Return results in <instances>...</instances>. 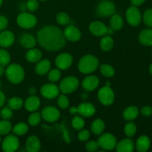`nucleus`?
Segmentation results:
<instances>
[{
  "mask_svg": "<svg viewBox=\"0 0 152 152\" xmlns=\"http://www.w3.org/2000/svg\"><path fill=\"white\" fill-rule=\"evenodd\" d=\"M26 59L30 62H37L42 58V52L38 49H31L26 53Z\"/></svg>",
  "mask_w": 152,
  "mask_h": 152,
  "instance_id": "28",
  "label": "nucleus"
},
{
  "mask_svg": "<svg viewBox=\"0 0 152 152\" xmlns=\"http://www.w3.org/2000/svg\"><path fill=\"white\" fill-rule=\"evenodd\" d=\"M26 150L29 152H37L41 148V143L39 138L36 136H31L27 139L25 144Z\"/></svg>",
  "mask_w": 152,
  "mask_h": 152,
  "instance_id": "19",
  "label": "nucleus"
},
{
  "mask_svg": "<svg viewBox=\"0 0 152 152\" xmlns=\"http://www.w3.org/2000/svg\"><path fill=\"white\" fill-rule=\"evenodd\" d=\"M114 31L111 28V27L107 28V34H108V35H112V34H114Z\"/></svg>",
  "mask_w": 152,
  "mask_h": 152,
  "instance_id": "53",
  "label": "nucleus"
},
{
  "mask_svg": "<svg viewBox=\"0 0 152 152\" xmlns=\"http://www.w3.org/2000/svg\"><path fill=\"white\" fill-rule=\"evenodd\" d=\"M12 130L11 123L7 120H4L0 121V135L4 136V135L8 134Z\"/></svg>",
  "mask_w": 152,
  "mask_h": 152,
  "instance_id": "32",
  "label": "nucleus"
},
{
  "mask_svg": "<svg viewBox=\"0 0 152 152\" xmlns=\"http://www.w3.org/2000/svg\"><path fill=\"white\" fill-rule=\"evenodd\" d=\"M61 73L59 70L58 69H53L49 72L48 74V80L52 83L57 82L60 79Z\"/></svg>",
  "mask_w": 152,
  "mask_h": 152,
  "instance_id": "41",
  "label": "nucleus"
},
{
  "mask_svg": "<svg viewBox=\"0 0 152 152\" xmlns=\"http://www.w3.org/2000/svg\"><path fill=\"white\" fill-rule=\"evenodd\" d=\"M79 86V80L74 77H68L62 80L59 84V90L64 94L75 91Z\"/></svg>",
  "mask_w": 152,
  "mask_h": 152,
  "instance_id": "5",
  "label": "nucleus"
},
{
  "mask_svg": "<svg viewBox=\"0 0 152 152\" xmlns=\"http://www.w3.org/2000/svg\"><path fill=\"white\" fill-rule=\"evenodd\" d=\"M41 121V115L39 112H34L28 117V123L31 126H36L39 125Z\"/></svg>",
  "mask_w": 152,
  "mask_h": 152,
  "instance_id": "36",
  "label": "nucleus"
},
{
  "mask_svg": "<svg viewBox=\"0 0 152 152\" xmlns=\"http://www.w3.org/2000/svg\"><path fill=\"white\" fill-rule=\"evenodd\" d=\"M5 75L9 82L13 84H19L25 77V71L22 67L18 64H12L5 70Z\"/></svg>",
  "mask_w": 152,
  "mask_h": 152,
  "instance_id": "3",
  "label": "nucleus"
},
{
  "mask_svg": "<svg viewBox=\"0 0 152 152\" xmlns=\"http://www.w3.org/2000/svg\"><path fill=\"white\" fill-rule=\"evenodd\" d=\"M100 72L104 77H108V78L114 77V74H115V71H114V68L112 66H111V65H107V64L101 65Z\"/></svg>",
  "mask_w": 152,
  "mask_h": 152,
  "instance_id": "33",
  "label": "nucleus"
},
{
  "mask_svg": "<svg viewBox=\"0 0 152 152\" xmlns=\"http://www.w3.org/2000/svg\"><path fill=\"white\" fill-rule=\"evenodd\" d=\"M1 137H0V142H1Z\"/></svg>",
  "mask_w": 152,
  "mask_h": 152,
  "instance_id": "57",
  "label": "nucleus"
},
{
  "mask_svg": "<svg viewBox=\"0 0 152 152\" xmlns=\"http://www.w3.org/2000/svg\"><path fill=\"white\" fill-rule=\"evenodd\" d=\"M42 117L48 123H53L56 121L60 117L59 110L53 106H48L42 111Z\"/></svg>",
  "mask_w": 152,
  "mask_h": 152,
  "instance_id": "11",
  "label": "nucleus"
},
{
  "mask_svg": "<svg viewBox=\"0 0 152 152\" xmlns=\"http://www.w3.org/2000/svg\"><path fill=\"white\" fill-rule=\"evenodd\" d=\"M28 131V125L24 123H19L14 126L13 129V132L14 134L18 135V136H22V135L25 134Z\"/></svg>",
  "mask_w": 152,
  "mask_h": 152,
  "instance_id": "31",
  "label": "nucleus"
},
{
  "mask_svg": "<svg viewBox=\"0 0 152 152\" xmlns=\"http://www.w3.org/2000/svg\"><path fill=\"white\" fill-rule=\"evenodd\" d=\"M0 116H1V118L3 120H8L9 119H10L13 116V111L12 109L10 107H5V108H3L0 111Z\"/></svg>",
  "mask_w": 152,
  "mask_h": 152,
  "instance_id": "43",
  "label": "nucleus"
},
{
  "mask_svg": "<svg viewBox=\"0 0 152 152\" xmlns=\"http://www.w3.org/2000/svg\"><path fill=\"white\" fill-rule=\"evenodd\" d=\"M37 40L40 45L49 51H56L65 44V37L59 28L53 25L43 27L37 33Z\"/></svg>",
  "mask_w": 152,
  "mask_h": 152,
  "instance_id": "1",
  "label": "nucleus"
},
{
  "mask_svg": "<svg viewBox=\"0 0 152 152\" xmlns=\"http://www.w3.org/2000/svg\"><path fill=\"white\" fill-rule=\"evenodd\" d=\"M116 149L118 152H132L134 149V145L130 139H124L117 143Z\"/></svg>",
  "mask_w": 152,
  "mask_h": 152,
  "instance_id": "20",
  "label": "nucleus"
},
{
  "mask_svg": "<svg viewBox=\"0 0 152 152\" xmlns=\"http://www.w3.org/2000/svg\"><path fill=\"white\" fill-rule=\"evenodd\" d=\"M2 2H3V0H0V7H1V5L2 4Z\"/></svg>",
  "mask_w": 152,
  "mask_h": 152,
  "instance_id": "56",
  "label": "nucleus"
},
{
  "mask_svg": "<svg viewBox=\"0 0 152 152\" xmlns=\"http://www.w3.org/2000/svg\"><path fill=\"white\" fill-rule=\"evenodd\" d=\"M139 41L141 44L145 46L152 45V29L148 28L140 32L139 35Z\"/></svg>",
  "mask_w": 152,
  "mask_h": 152,
  "instance_id": "24",
  "label": "nucleus"
},
{
  "mask_svg": "<svg viewBox=\"0 0 152 152\" xmlns=\"http://www.w3.org/2000/svg\"><path fill=\"white\" fill-rule=\"evenodd\" d=\"M16 21H17V24L19 25V26L22 28H25V29H31V28H34L37 23V18L34 15L25 13V12L21 13L17 16Z\"/></svg>",
  "mask_w": 152,
  "mask_h": 152,
  "instance_id": "7",
  "label": "nucleus"
},
{
  "mask_svg": "<svg viewBox=\"0 0 152 152\" xmlns=\"http://www.w3.org/2000/svg\"><path fill=\"white\" fill-rule=\"evenodd\" d=\"M10 62V56L8 52L4 49H0V65L7 66Z\"/></svg>",
  "mask_w": 152,
  "mask_h": 152,
  "instance_id": "35",
  "label": "nucleus"
},
{
  "mask_svg": "<svg viewBox=\"0 0 152 152\" xmlns=\"http://www.w3.org/2000/svg\"><path fill=\"white\" fill-rule=\"evenodd\" d=\"M96 14L101 17H108L112 16L116 12V7L114 3L108 0H104L99 2L96 7Z\"/></svg>",
  "mask_w": 152,
  "mask_h": 152,
  "instance_id": "4",
  "label": "nucleus"
},
{
  "mask_svg": "<svg viewBox=\"0 0 152 152\" xmlns=\"http://www.w3.org/2000/svg\"><path fill=\"white\" fill-rule=\"evenodd\" d=\"M57 103L59 108H62V109H65V108H67L69 106V99L63 94H61L59 96Z\"/></svg>",
  "mask_w": 152,
  "mask_h": 152,
  "instance_id": "40",
  "label": "nucleus"
},
{
  "mask_svg": "<svg viewBox=\"0 0 152 152\" xmlns=\"http://www.w3.org/2000/svg\"><path fill=\"white\" fill-rule=\"evenodd\" d=\"M138 115H139V110L135 106L128 107L127 108L125 109L123 114V118L127 121L134 120L138 117Z\"/></svg>",
  "mask_w": 152,
  "mask_h": 152,
  "instance_id": "26",
  "label": "nucleus"
},
{
  "mask_svg": "<svg viewBox=\"0 0 152 152\" xmlns=\"http://www.w3.org/2000/svg\"><path fill=\"white\" fill-rule=\"evenodd\" d=\"M107 28L108 27L105 24L99 21L93 22L89 26L91 33L96 37H102L107 34Z\"/></svg>",
  "mask_w": 152,
  "mask_h": 152,
  "instance_id": "15",
  "label": "nucleus"
},
{
  "mask_svg": "<svg viewBox=\"0 0 152 152\" xmlns=\"http://www.w3.org/2000/svg\"><path fill=\"white\" fill-rule=\"evenodd\" d=\"M40 1H45V0H40Z\"/></svg>",
  "mask_w": 152,
  "mask_h": 152,
  "instance_id": "58",
  "label": "nucleus"
},
{
  "mask_svg": "<svg viewBox=\"0 0 152 152\" xmlns=\"http://www.w3.org/2000/svg\"><path fill=\"white\" fill-rule=\"evenodd\" d=\"M73 62L72 56L69 53H63L57 56L55 60L56 67L58 69L60 70H66L71 67V64Z\"/></svg>",
  "mask_w": 152,
  "mask_h": 152,
  "instance_id": "12",
  "label": "nucleus"
},
{
  "mask_svg": "<svg viewBox=\"0 0 152 152\" xmlns=\"http://www.w3.org/2000/svg\"><path fill=\"white\" fill-rule=\"evenodd\" d=\"M145 0H131L132 1V4L134 6H139L141 5L142 4H143L145 2Z\"/></svg>",
  "mask_w": 152,
  "mask_h": 152,
  "instance_id": "49",
  "label": "nucleus"
},
{
  "mask_svg": "<svg viewBox=\"0 0 152 152\" xmlns=\"http://www.w3.org/2000/svg\"><path fill=\"white\" fill-rule=\"evenodd\" d=\"M99 148L107 151H111L114 149L117 145V140L115 137L109 133H105L102 134L97 141Z\"/></svg>",
  "mask_w": 152,
  "mask_h": 152,
  "instance_id": "6",
  "label": "nucleus"
},
{
  "mask_svg": "<svg viewBox=\"0 0 152 152\" xmlns=\"http://www.w3.org/2000/svg\"><path fill=\"white\" fill-rule=\"evenodd\" d=\"M1 83H0V87H1Z\"/></svg>",
  "mask_w": 152,
  "mask_h": 152,
  "instance_id": "59",
  "label": "nucleus"
},
{
  "mask_svg": "<svg viewBox=\"0 0 152 152\" xmlns=\"http://www.w3.org/2000/svg\"><path fill=\"white\" fill-rule=\"evenodd\" d=\"M19 42L26 48H33L37 44V41L34 36L29 34H22L19 38Z\"/></svg>",
  "mask_w": 152,
  "mask_h": 152,
  "instance_id": "23",
  "label": "nucleus"
},
{
  "mask_svg": "<svg viewBox=\"0 0 152 152\" xmlns=\"http://www.w3.org/2000/svg\"><path fill=\"white\" fill-rule=\"evenodd\" d=\"M91 129L94 134L99 135L105 129V123L100 119H97L92 123Z\"/></svg>",
  "mask_w": 152,
  "mask_h": 152,
  "instance_id": "29",
  "label": "nucleus"
},
{
  "mask_svg": "<svg viewBox=\"0 0 152 152\" xmlns=\"http://www.w3.org/2000/svg\"><path fill=\"white\" fill-rule=\"evenodd\" d=\"M86 150L90 152H94L97 151L98 148H99V145H98L97 142H95V141H89L86 144Z\"/></svg>",
  "mask_w": 152,
  "mask_h": 152,
  "instance_id": "45",
  "label": "nucleus"
},
{
  "mask_svg": "<svg viewBox=\"0 0 152 152\" xmlns=\"http://www.w3.org/2000/svg\"><path fill=\"white\" fill-rule=\"evenodd\" d=\"M71 124H72L73 128L75 129L76 130H81L85 126V121L82 117L76 116L73 118Z\"/></svg>",
  "mask_w": 152,
  "mask_h": 152,
  "instance_id": "38",
  "label": "nucleus"
},
{
  "mask_svg": "<svg viewBox=\"0 0 152 152\" xmlns=\"http://www.w3.org/2000/svg\"><path fill=\"white\" fill-rule=\"evenodd\" d=\"M65 39L71 42H77L81 38V32L74 25H69L64 31Z\"/></svg>",
  "mask_w": 152,
  "mask_h": 152,
  "instance_id": "14",
  "label": "nucleus"
},
{
  "mask_svg": "<svg viewBox=\"0 0 152 152\" xmlns=\"http://www.w3.org/2000/svg\"><path fill=\"white\" fill-rule=\"evenodd\" d=\"M51 64L50 62L48 59H43L39 61L35 67V71L39 75H45L47 74L50 69Z\"/></svg>",
  "mask_w": 152,
  "mask_h": 152,
  "instance_id": "25",
  "label": "nucleus"
},
{
  "mask_svg": "<svg viewBox=\"0 0 152 152\" xmlns=\"http://www.w3.org/2000/svg\"><path fill=\"white\" fill-rule=\"evenodd\" d=\"M99 80L96 76H88L83 80L82 86L86 91H91L96 89L99 86Z\"/></svg>",
  "mask_w": 152,
  "mask_h": 152,
  "instance_id": "17",
  "label": "nucleus"
},
{
  "mask_svg": "<svg viewBox=\"0 0 152 152\" xmlns=\"http://www.w3.org/2000/svg\"><path fill=\"white\" fill-rule=\"evenodd\" d=\"M90 137V133L88 130H82L81 132L79 133L78 134V138L80 141H83V142H86Z\"/></svg>",
  "mask_w": 152,
  "mask_h": 152,
  "instance_id": "46",
  "label": "nucleus"
},
{
  "mask_svg": "<svg viewBox=\"0 0 152 152\" xmlns=\"http://www.w3.org/2000/svg\"><path fill=\"white\" fill-rule=\"evenodd\" d=\"M149 72L151 73V74L152 75V63L151 64V65H150L149 67Z\"/></svg>",
  "mask_w": 152,
  "mask_h": 152,
  "instance_id": "55",
  "label": "nucleus"
},
{
  "mask_svg": "<svg viewBox=\"0 0 152 152\" xmlns=\"http://www.w3.org/2000/svg\"><path fill=\"white\" fill-rule=\"evenodd\" d=\"M25 108L28 111L34 112L37 111L40 106V99H39L38 96H36L34 95H31L30 97L26 99L25 102Z\"/></svg>",
  "mask_w": 152,
  "mask_h": 152,
  "instance_id": "21",
  "label": "nucleus"
},
{
  "mask_svg": "<svg viewBox=\"0 0 152 152\" xmlns=\"http://www.w3.org/2000/svg\"><path fill=\"white\" fill-rule=\"evenodd\" d=\"M59 88L54 84L48 83L41 88V94L47 99H54L59 95Z\"/></svg>",
  "mask_w": 152,
  "mask_h": 152,
  "instance_id": "13",
  "label": "nucleus"
},
{
  "mask_svg": "<svg viewBox=\"0 0 152 152\" xmlns=\"http://www.w3.org/2000/svg\"><path fill=\"white\" fill-rule=\"evenodd\" d=\"M4 102H5V96H4V94L0 91V108L3 106Z\"/></svg>",
  "mask_w": 152,
  "mask_h": 152,
  "instance_id": "50",
  "label": "nucleus"
},
{
  "mask_svg": "<svg viewBox=\"0 0 152 152\" xmlns=\"http://www.w3.org/2000/svg\"><path fill=\"white\" fill-rule=\"evenodd\" d=\"M5 72V70H4V67L2 66V65H0V77L3 75Z\"/></svg>",
  "mask_w": 152,
  "mask_h": 152,
  "instance_id": "54",
  "label": "nucleus"
},
{
  "mask_svg": "<svg viewBox=\"0 0 152 152\" xmlns=\"http://www.w3.org/2000/svg\"><path fill=\"white\" fill-rule=\"evenodd\" d=\"M144 23L147 26L152 28V9H148L143 14Z\"/></svg>",
  "mask_w": 152,
  "mask_h": 152,
  "instance_id": "42",
  "label": "nucleus"
},
{
  "mask_svg": "<svg viewBox=\"0 0 152 152\" xmlns=\"http://www.w3.org/2000/svg\"><path fill=\"white\" fill-rule=\"evenodd\" d=\"M125 134L129 137H132L137 132V126L134 123H129L126 125L124 129Z\"/></svg>",
  "mask_w": 152,
  "mask_h": 152,
  "instance_id": "37",
  "label": "nucleus"
},
{
  "mask_svg": "<svg viewBox=\"0 0 152 152\" xmlns=\"http://www.w3.org/2000/svg\"><path fill=\"white\" fill-rule=\"evenodd\" d=\"M114 46V40L112 37L108 36L102 37L100 40V47L104 51H109Z\"/></svg>",
  "mask_w": 152,
  "mask_h": 152,
  "instance_id": "30",
  "label": "nucleus"
},
{
  "mask_svg": "<svg viewBox=\"0 0 152 152\" xmlns=\"http://www.w3.org/2000/svg\"><path fill=\"white\" fill-rule=\"evenodd\" d=\"M8 105L11 109L19 110L23 105V101L20 97H13L9 99Z\"/></svg>",
  "mask_w": 152,
  "mask_h": 152,
  "instance_id": "34",
  "label": "nucleus"
},
{
  "mask_svg": "<svg viewBox=\"0 0 152 152\" xmlns=\"http://www.w3.org/2000/svg\"><path fill=\"white\" fill-rule=\"evenodd\" d=\"M19 146V139L15 135H8L2 141L1 148L5 152H14Z\"/></svg>",
  "mask_w": 152,
  "mask_h": 152,
  "instance_id": "10",
  "label": "nucleus"
},
{
  "mask_svg": "<svg viewBox=\"0 0 152 152\" xmlns=\"http://www.w3.org/2000/svg\"><path fill=\"white\" fill-rule=\"evenodd\" d=\"M56 21L62 25H67L70 23V18L67 13H59L56 15Z\"/></svg>",
  "mask_w": 152,
  "mask_h": 152,
  "instance_id": "39",
  "label": "nucleus"
},
{
  "mask_svg": "<svg viewBox=\"0 0 152 152\" xmlns=\"http://www.w3.org/2000/svg\"><path fill=\"white\" fill-rule=\"evenodd\" d=\"M140 112L145 117H149L152 114V108L149 106H145L141 109Z\"/></svg>",
  "mask_w": 152,
  "mask_h": 152,
  "instance_id": "48",
  "label": "nucleus"
},
{
  "mask_svg": "<svg viewBox=\"0 0 152 152\" xmlns=\"http://www.w3.org/2000/svg\"><path fill=\"white\" fill-rule=\"evenodd\" d=\"M99 66V60L93 55H86L83 56L78 64V68L83 74H91L96 71Z\"/></svg>",
  "mask_w": 152,
  "mask_h": 152,
  "instance_id": "2",
  "label": "nucleus"
},
{
  "mask_svg": "<svg viewBox=\"0 0 152 152\" xmlns=\"http://www.w3.org/2000/svg\"><path fill=\"white\" fill-rule=\"evenodd\" d=\"M77 113L85 117H90L96 112V109L94 105L90 102H83L80 104L77 107Z\"/></svg>",
  "mask_w": 152,
  "mask_h": 152,
  "instance_id": "16",
  "label": "nucleus"
},
{
  "mask_svg": "<svg viewBox=\"0 0 152 152\" xmlns=\"http://www.w3.org/2000/svg\"><path fill=\"white\" fill-rule=\"evenodd\" d=\"M98 99L103 105H111L114 101V91L109 86H104L98 92Z\"/></svg>",
  "mask_w": 152,
  "mask_h": 152,
  "instance_id": "8",
  "label": "nucleus"
},
{
  "mask_svg": "<svg viewBox=\"0 0 152 152\" xmlns=\"http://www.w3.org/2000/svg\"><path fill=\"white\" fill-rule=\"evenodd\" d=\"M28 91H29V93L31 94V95H34L36 94V92H37V89L34 87H31L29 88V90H28Z\"/></svg>",
  "mask_w": 152,
  "mask_h": 152,
  "instance_id": "51",
  "label": "nucleus"
},
{
  "mask_svg": "<svg viewBox=\"0 0 152 152\" xmlns=\"http://www.w3.org/2000/svg\"><path fill=\"white\" fill-rule=\"evenodd\" d=\"M123 26V19L119 14H113L110 19V27L114 31H119Z\"/></svg>",
  "mask_w": 152,
  "mask_h": 152,
  "instance_id": "27",
  "label": "nucleus"
},
{
  "mask_svg": "<svg viewBox=\"0 0 152 152\" xmlns=\"http://www.w3.org/2000/svg\"><path fill=\"white\" fill-rule=\"evenodd\" d=\"M126 19L129 25L132 26H137L141 22V13L136 6H131L126 11Z\"/></svg>",
  "mask_w": 152,
  "mask_h": 152,
  "instance_id": "9",
  "label": "nucleus"
},
{
  "mask_svg": "<svg viewBox=\"0 0 152 152\" xmlns=\"http://www.w3.org/2000/svg\"><path fill=\"white\" fill-rule=\"evenodd\" d=\"M151 145L150 139L145 135L140 137L136 142V148L139 152H145L148 150Z\"/></svg>",
  "mask_w": 152,
  "mask_h": 152,
  "instance_id": "22",
  "label": "nucleus"
},
{
  "mask_svg": "<svg viewBox=\"0 0 152 152\" xmlns=\"http://www.w3.org/2000/svg\"><path fill=\"white\" fill-rule=\"evenodd\" d=\"M8 24L7 18L4 16H0V31L5 29Z\"/></svg>",
  "mask_w": 152,
  "mask_h": 152,
  "instance_id": "47",
  "label": "nucleus"
},
{
  "mask_svg": "<svg viewBox=\"0 0 152 152\" xmlns=\"http://www.w3.org/2000/svg\"><path fill=\"white\" fill-rule=\"evenodd\" d=\"M27 9L31 12H34L38 9L39 2L37 0H28L26 3Z\"/></svg>",
  "mask_w": 152,
  "mask_h": 152,
  "instance_id": "44",
  "label": "nucleus"
},
{
  "mask_svg": "<svg viewBox=\"0 0 152 152\" xmlns=\"http://www.w3.org/2000/svg\"><path fill=\"white\" fill-rule=\"evenodd\" d=\"M15 41L14 34L9 31H4L0 33V46L1 48H8Z\"/></svg>",
  "mask_w": 152,
  "mask_h": 152,
  "instance_id": "18",
  "label": "nucleus"
},
{
  "mask_svg": "<svg viewBox=\"0 0 152 152\" xmlns=\"http://www.w3.org/2000/svg\"><path fill=\"white\" fill-rule=\"evenodd\" d=\"M70 113H71V114H76L77 113V108H76V107H72V108H70Z\"/></svg>",
  "mask_w": 152,
  "mask_h": 152,
  "instance_id": "52",
  "label": "nucleus"
}]
</instances>
